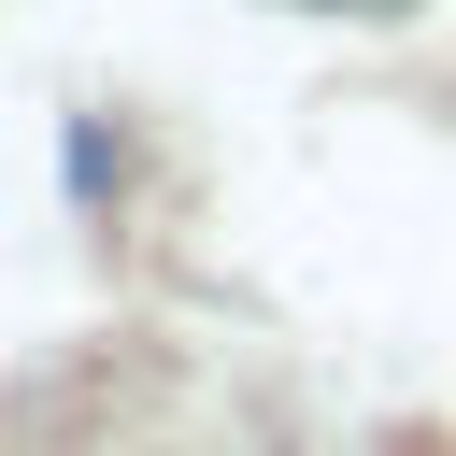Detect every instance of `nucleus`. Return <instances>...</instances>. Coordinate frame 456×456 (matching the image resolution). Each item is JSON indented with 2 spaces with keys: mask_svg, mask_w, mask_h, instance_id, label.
<instances>
[{
  "mask_svg": "<svg viewBox=\"0 0 456 456\" xmlns=\"http://www.w3.org/2000/svg\"><path fill=\"white\" fill-rule=\"evenodd\" d=\"M356 14H399V0H356Z\"/></svg>",
  "mask_w": 456,
  "mask_h": 456,
  "instance_id": "1",
  "label": "nucleus"
}]
</instances>
